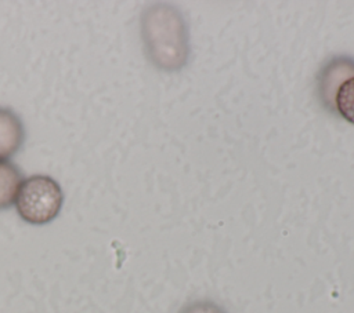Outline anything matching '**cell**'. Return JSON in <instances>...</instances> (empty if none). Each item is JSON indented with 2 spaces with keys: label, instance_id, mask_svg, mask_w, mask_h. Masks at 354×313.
<instances>
[{
  "label": "cell",
  "instance_id": "obj_1",
  "mask_svg": "<svg viewBox=\"0 0 354 313\" xmlns=\"http://www.w3.org/2000/svg\"><path fill=\"white\" fill-rule=\"evenodd\" d=\"M64 203L61 186L48 175H32L22 181L15 208L18 215L30 225H46L57 218Z\"/></svg>",
  "mask_w": 354,
  "mask_h": 313
},
{
  "label": "cell",
  "instance_id": "obj_2",
  "mask_svg": "<svg viewBox=\"0 0 354 313\" xmlns=\"http://www.w3.org/2000/svg\"><path fill=\"white\" fill-rule=\"evenodd\" d=\"M24 139L21 119L12 110L0 108V161H8L21 149Z\"/></svg>",
  "mask_w": 354,
  "mask_h": 313
},
{
  "label": "cell",
  "instance_id": "obj_3",
  "mask_svg": "<svg viewBox=\"0 0 354 313\" xmlns=\"http://www.w3.org/2000/svg\"><path fill=\"white\" fill-rule=\"evenodd\" d=\"M22 181L21 172L14 164L10 161H0V210L8 208L15 203Z\"/></svg>",
  "mask_w": 354,
  "mask_h": 313
},
{
  "label": "cell",
  "instance_id": "obj_4",
  "mask_svg": "<svg viewBox=\"0 0 354 313\" xmlns=\"http://www.w3.org/2000/svg\"><path fill=\"white\" fill-rule=\"evenodd\" d=\"M335 108L348 123L354 124V76L344 79L335 92Z\"/></svg>",
  "mask_w": 354,
  "mask_h": 313
},
{
  "label": "cell",
  "instance_id": "obj_5",
  "mask_svg": "<svg viewBox=\"0 0 354 313\" xmlns=\"http://www.w3.org/2000/svg\"><path fill=\"white\" fill-rule=\"evenodd\" d=\"M181 313H224L221 309H218L216 305L209 302H198L189 305L187 309H184Z\"/></svg>",
  "mask_w": 354,
  "mask_h": 313
}]
</instances>
